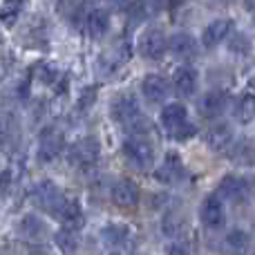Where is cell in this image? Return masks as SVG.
I'll list each match as a JSON object with an SVG mask.
<instances>
[{"instance_id":"cell-17","label":"cell","mask_w":255,"mask_h":255,"mask_svg":"<svg viewBox=\"0 0 255 255\" xmlns=\"http://www.w3.org/2000/svg\"><path fill=\"white\" fill-rule=\"evenodd\" d=\"M184 175V163H181L179 154L168 152L163 159V166L157 170V179L159 181H177Z\"/></svg>"},{"instance_id":"cell-18","label":"cell","mask_w":255,"mask_h":255,"mask_svg":"<svg viewBox=\"0 0 255 255\" xmlns=\"http://www.w3.org/2000/svg\"><path fill=\"white\" fill-rule=\"evenodd\" d=\"M188 112H186V108L181 106V103H168V106H163L161 110V124L166 130H172V128H179L184 124H188Z\"/></svg>"},{"instance_id":"cell-31","label":"cell","mask_w":255,"mask_h":255,"mask_svg":"<svg viewBox=\"0 0 255 255\" xmlns=\"http://www.w3.org/2000/svg\"><path fill=\"white\" fill-rule=\"evenodd\" d=\"M112 255H119V253H112Z\"/></svg>"},{"instance_id":"cell-22","label":"cell","mask_w":255,"mask_h":255,"mask_svg":"<svg viewBox=\"0 0 255 255\" xmlns=\"http://www.w3.org/2000/svg\"><path fill=\"white\" fill-rule=\"evenodd\" d=\"M235 119L240 124H251L255 119V94H242L235 106Z\"/></svg>"},{"instance_id":"cell-13","label":"cell","mask_w":255,"mask_h":255,"mask_svg":"<svg viewBox=\"0 0 255 255\" xmlns=\"http://www.w3.org/2000/svg\"><path fill=\"white\" fill-rule=\"evenodd\" d=\"M56 217L61 220L63 229H67V231H79L81 226L85 224L83 211H81V206H79V202H76V199H70V202L63 204L61 213H58Z\"/></svg>"},{"instance_id":"cell-5","label":"cell","mask_w":255,"mask_h":255,"mask_svg":"<svg viewBox=\"0 0 255 255\" xmlns=\"http://www.w3.org/2000/svg\"><path fill=\"white\" fill-rule=\"evenodd\" d=\"M199 215H202L204 226H208V229H222V226H224V220H226V213H224V204H222L220 195L217 193L208 195L202 204Z\"/></svg>"},{"instance_id":"cell-10","label":"cell","mask_w":255,"mask_h":255,"mask_svg":"<svg viewBox=\"0 0 255 255\" xmlns=\"http://www.w3.org/2000/svg\"><path fill=\"white\" fill-rule=\"evenodd\" d=\"M112 115H115V119L119 121V124L130 126L132 121H136L141 117L136 99L132 97V94H124V97L115 99V103H112Z\"/></svg>"},{"instance_id":"cell-21","label":"cell","mask_w":255,"mask_h":255,"mask_svg":"<svg viewBox=\"0 0 255 255\" xmlns=\"http://www.w3.org/2000/svg\"><path fill=\"white\" fill-rule=\"evenodd\" d=\"M231 157H233L235 163L251 166V163H255V145L247 139L238 141V143H233V148H231Z\"/></svg>"},{"instance_id":"cell-9","label":"cell","mask_w":255,"mask_h":255,"mask_svg":"<svg viewBox=\"0 0 255 255\" xmlns=\"http://www.w3.org/2000/svg\"><path fill=\"white\" fill-rule=\"evenodd\" d=\"M233 128L229 124H217L206 132V145L213 152H224V150L233 148Z\"/></svg>"},{"instance_id":"cell-2","label":"cell","mask_w":255,"mask_h":255,"mask_svg":"<svg viewBox=\"0 0 255 255\" xmlns=\"http://www.w3.org/2000/svg\"><path fill=\"white\" fill-rule=\"evenodd\" d=\"M34 202H36V206L43 208V211L58 215L63 204H65V199H63L61 190H58L52 181H40L34 188Z\"/></svg>"},{"instance_id":"cell-4","label":"cell","mask_w":255,"mask_h":255,"mask_svg":"<svg viewBox=\"0 0 255 255\" xmlns=\"http://www.w3.org/2000/svg\"><path fill=\"white\" fill-rule=\"evenodd\" d=\"M65 148V136L61 130L56 128H47V130L40 134V143H38V157L40 161H52Z\"/></svg>"},{"instance_id":"cell-29","label":"cell","mask_w":255,"mask_h":255,"mask_svg":"<svg viewBox=\"0 0 255 255\" xmlns=\"http://www.w3.org/2000/svg\"><path fill=\"white\" fill-rule=\"evenodd\" d=\"M94 99H97V88H92V92H83V97H81V101H79V108L81 110H85V108H90L94 103Z\"/></svg>"},{"instance_id":"cell-23","label":"cell","mask_w":255,"mask_h":255,"mask_svg":"<svg viewBox=\"0 0 255 255\" xmlns=\"http://www.w3.org/2000/svg\"><path fill=\"white\" fill-rule=\"evenodd\" d=\"M54 242L58 244L63 253H74L79 249V233L76 231H67V229H61L56 235H54Z\"/></svg>"},{"instance_id":"cell-25","label":"cell","mask_w":255,"mask_h":255,"mask_svg":"<svg viewBox=\"0 0 255 255\" xmlns=\"http://www.w3.org/2000/svg\"><path fill=\"white\" fill-rule=\"evenodd\" d=\"M20 231H22L25 235H29V238H38V235L45 231V224L38 220V217L27 215L25 220H22V224H20Z\"/></svg>"},{"instance_id":"cell-20","label":"cell","mask_w":255,"mask_h":255,"mask_svg":"<svg viewBox=\"0 0 255 255\" xmlns=\"http://www.w3.org/2000/svg\"><path fill=\"white\" fill-rule=\"evenodd\" d=\"M88 29L94 38H101L108 29H110V13L106 9H92L88 13Z\"/></svg>"},{"instance_id":"cell-15","label":"cell","mask_w":255,"mask_h":255,"mask_svg":"<svg viewBox=\"0 0 255 255\" xmlns=\"http://www.w3.org/2000/svg\"><path fill=\"white\" fill-rule=\"evenodd\" d=\"M249 247H251V238L242 229H233L224 238V242H222V249L229 255H247Z\"/></svg>"},{"instance_id":"cell-1","label":"cell","mask_w":255,"mask_h":255,"mask_svg":"<svg viewBox=\"0 0 255 255\" xmlns=\"http://www.w3.org/2000/svg\"><path fill=\"white\" fill-rule=\"evenodd\" d=\"M124 154L126 159L132 163L134 168H139V170H148L150 166H152V148H150V143L143 139V136H130L128 141H124Z\"/></svg>"},{"instance_id":"cell-26","label":"cell","mask_w":255,"mask_h":255,"mask_svg":"<svg viewBox=\"0 0 255 255\" xmlns=\"http://www.w3.org/2000/svg\"><path fill=\"white\" fill-rule=\"evenodd\" d=\"M128 226H108L106 231H103V238L108 240L110 244H124L128 240Z\"/></svg>"},{"instance_id":"cell-11","label":"cell","mask_w":255,"mask_h":255,"mask_svg":"<svg viewBox=\"0 0 255 255\" xmlns=\"http://www.w3.org/2000/svg\"><path fill=\"white\" fill-rule=\"evenodd\" d=\"M141 92H143V97L148 99L150 103H159L168 97V92H170V83L159 74H148L143 79V83H141Z\"/></svg>"},{"instance_id":"cell-8","label":"cell","mask_w":255,"mask_h":255,"mask_svg":"<svg viewBox=\"0 0 255 255\" xmlns=\"http://www.w3.org/2000/svg\"><path fill=\"white\" fill-rule=\"evenodd\" d=\"M168 47V40L161 29H148L141 38V54L150 61H159Z\"/></svg>"},{"instance_id":"cell-7","label":"cell","mask_w":255,"mask_h":255,"mask_svg":"<svg viewBox=\"0 0 255 255\" xmlns=\"http://www.w3.org/2000/svg\"><path fill=\"white\" fill-rule=\"evenodd\" d=\"M112 202L119 208H134L139 204V186L132 179H119L115 186H112Z\"/></svg>"},{"instance_id":"cell-14","label":"cell","mask_w":255,"mask_h":255,"mask_svg":"<svg viewBox=\"0 0 255 255\" xmlns=\"http://www.w3.org/2000/svg\"><path fill=\"white\" fill-rule=\"evenodd\" d=\"M231 27H233V22L224 20V18H222V20H213L202 34L204 47H215V45H220L222 40L231 34Z\"/></svg>"},{"instance_id":"cell-16","label":"cell","mask_w":255,"mask_h":255,"mask_svg":"<svg viewBox=\"0 0 255 255\" xmlns=\"http://www.w3.org/2000/svg\"><path fill=\"white\" fill-rule=\"evenodd\" d=\"M172 83H175L177 92H181L184 97H190V94H195V88H197V72L188 65L177 67L175 76H172Z\"/></svg>"},{"instance_id":"cell-3","label":"cell","mask_w":255,"mask_h":255,"mask_svg":"<svg viewBox=\"0 0 255 255\" xmlns=\"http://www.w3.org/2000/svg\"><path fill=\"white\" fill-rule=\"evenodd\" d=\"M99 152H101V145L94 136H88V139H81L76 141L74 145L70 148V159L67 161L74 163V166H81V168H88L92 163H97L99 159Z\"/></svg>"},{"instance_id":"cell-6","label":"cell","mask_w":255,"mask_h":255,"mask_svg":"<svg viewBox=\"0 0 255 255\" xmlns=\"http://www.w3.org/2000/svg\"><path fill=\"white\" fill-rule=\"evenodd\" d=\"M229 106V94L222 92V90H213V92H206L202 99H199V115L204 119H217L222 112Z\"/></svg>"},{"instance_id":"cell-27","label":"cell","mask_w":255,"mask_h":255,"mask_svg":"<svg viewBox=\"0 0 255 255\" xmlns=\"http://www.w3.org/2000/svg\"><path fill=\"white\" fill-rule=\"evenodd\" d=\"M22 9V2H0V16L4 22H9Z\"/></svg>"},{"instance_id":"cell-24","label":"cell","mask_w":255,"mask_h":255,"mask_svg":"<svg viewBox=\"0 0 255 255\" xmlns=\"http://www.w3.org/2000/svg\"><path fill=\"white\" fill-rule=\"evenodd\" d=\"M161 226H163V233L166 235H179L186 224H184V217H181L179 213H166Z\"/></svg>"},{"instance_id":"cell-30","label":"cell","mask_w":255,"mask_h":255,"mask_svg":"<svg viewBox=\"0 0 255 255\" xmlns=\"http://www.w3.org/2000/svg\"><path fill=\"white\" fill-rule=\"evenodd\" d=\"M166 255H190V253H188V249H186L184 244H172V247L168 249Z\"/></svg>"},{"instance_id":"cell-12","label":"cell","mask_w":255,"mask_h":255,"mask_svg":"<svg viewBox=\"0 0 255 255\" xmlns=\"http://www.w3.org/2000/svg\"><path fill=\"white\" fill-rule=\"evenodd\" d=\"M217 195L222 199H229V202H240L247 195V184H244V179H240L235 175H226L222 177L220 186H217Z\"/></svg>"},{"instance_id":"cell-28","label":"cell","mask_w":255,"mask_h":255,"mask_svg":"<svg viewBox=\"0 0 255 255\" xmlns=\"http://www.w3.org/2000/svg\"><path fill=\"white\" fill-rule=\"evenodd\" d=\"M168 134L172 136V139H188V136H193L195 134V128L190 126V124H184V126H179V128H172V130H168Z\"/></svg>"},{"instance_id":"cell-19","label":"cell","mask_w":255,"mask_h":255,"mask_svg":"<svg viewBox=\"0 0 255 255\" xmlns=\"http://www.w3.org/2000/svg\"><path fill=\"white\" fill-rule=\"evenodd\" d=\"M168 47H170V52L179 58H193L195 54H197L195 40L190 38L188 34H175L170 40H168Z\"/></svg>"}]
</instances>
